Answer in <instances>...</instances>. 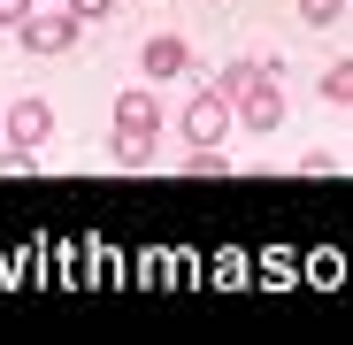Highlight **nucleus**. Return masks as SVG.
I'll list each match as a JSON object with an SVG mask.
<instances>
[{
	"label": "nucleus",
	"mask_w": 353,
	"mask_h": 345,
	"mask_svg": "<svg viewBox=\"0 0 353 345\" xmlns=\"http://www.w3.org/2000/svg\"><path fill=\"white\" fill-rule=\"evenodd\" d=\"M8 138H16V146H46V138H54V107H46V100H16V107H8Z\"/></svg>",
	"instance_id": "nucleus-5"
},
{
	"label": "nucleus",
	"mask_w": 353,
	"mask_h": 345,
	"mask_svg": "<svg viewBox=\"0 0 353 345\" xmlns=\"http://www.w3.org/2000/svg\"><path fill=\"white\" fill-rule=\"evenodd\" d=\"M16 39H23L31 54H70V46H77V16H39V8H31V16L16 23Z\"/></svg>",
	"instance_id": "nucleus-2"
},
{
	"label": "nucleus",
	"mask_w": 353,
	"mask_h": 345,
	"mask_svg": "<svg viewBox=\"0 0 353 345\" xmlns=\"http://www.w3.org/2000/svg\"><path fill=\"white\" fill-rule=\"evenodd\" d=\"M108 161H115V169H146V161H154V131H123V123H115Z\"/></svg>",
	"instance_id": "nucleus-8"
},
{
	"label": "nucleus",
	"mask_w": 353,
	"mask_h": 345,
	"mask_svg": "<svg viewBox=\"0 0 353 345\" xmlns=\"http://www.w3.org/2000/svg\"><path fill=\"white\" fill-rule=\"evenodd\" d=\"M108 8H115V0H70V16H77V23H92V16H108Z\"/></svg>",
	"instance_id": "nucleus-13"
},
{
	"label": "nucleus",
	"mask_w": 353,
	"mask_h": 345,
	"mask_svg": "<svg viewBox=\"0 0 353 345\" xmlns=\"http://www.w3.org/2000/svg\"><path fill=\"white\" fill-rule=\"evenodd\" d=\"M139 62H146V77L161 85V77H185V70H192V46L176 39V31H154V39H146V54H139Z\"/></svg>",
	"instance_id": "nucleus-4"
},
{
	"label": "nucleus",
	"mask_w": 353,
	"mask_h": 345,
	"mask_svg": "<svg viewBox=\"0 0 353 345\" xmlns=\"http://www.w3.org/2000/svg\"><path fill=\"white\" fill-rule=\"evenodd\" d=\"M176 131H185V146H223V131H230V100L208 85V92H192L185 100V115H176Z\"/></svg>",
	"instance_id": "nucleus-1"
},
{
	"label": "nucleus",
	"mask_w": 353,
	"mask_h": 345,
	"mask_svg": "<svg viewBox=\"0 0 353 345\" xmlns=\"http://www.w3.org/2000/svg\"><path fill=\"white\" fill-rule=\"evenodd\" d=\"M185 177H230V154L223 146H192L185 154Z\"/></svg>",
	"instance_id": "nucleus-9"
},
{
	"label": "nucleus",
	"mask_w": 353,
	"mask_h": 345,
	"mask_svg": "<svg viewBox=\"0 0 353 345\" xmlns=\"http://www.w3.org/2000/svg\"><path fill=\"white\" fill-rule=\"evenodd\" d=\"M338 16H345V0H300V23H315V31L338 23Z\"/></svg>",
	"instance_id": "nucleus-12"
},
{
	"label": "nucleus",
	"mask_w": 353,
	"mask_h": 345,
	"mask_svg": "<svg viewBox=\"0 0 353 345\" xmlns=\"http://www.w3.org/2000/svg\"><path fill=\"white\" fill-rule=\"evenodd\" d=\"M261 77H269V54H230V62L215 70V92H223V100H239V92L261 85Z\"/></svg>",
	"instance_id": "nucleus-6"
},
{
	"label": "nucleus",
	"mask_w": 353,
	"mask_h": 345,
	"mask_svg": "<svg viewBox=\"0 0 353 345\" xmlns=\"http://www.w3.org/2000/svg\"><path fill=\"white\" fill-rule=\"evenodd\" d=\"M323 100L353 107V62H330V70H323Z\"/></svg>",
	"instance_id": "nucleus-10"
},
{
	"label": "nucleus",
	"mask_w": 353,
	"mask_h": 345,
	"mask_svg": "<svg viewBox=\"0 0 353 345\" xmlns=\"http://www.w3.org/2000/svg\"><path fill=\"white\" fill-rule=\"evenodd\" d=\"M115 123H123V131H161V100L146 85H131L123 100H115Z\"/></svg>",
	"instance_id": "nucleus-7"
},
{
	"label": "nucleus",
	"mask_w": 353,
	"mask_h": 345,
	"mask_svg": "<svg viewBox=\"0 0 353 345\" xmlns=\"http://www.w3.org/2000/svg\"><path fill=\"white\" fill-rule=\"evenodd\" d=\"M31 169H39V154H31V146H16V138L0 146V177H31Z\"/></svg>",
	"instance_id": "nucleus-11"
},
{
	"label": "nucleus",
	"mask_w": 353,
	"mask_h": 345,
	"mask_svg": "<svg viewBox=\"0 0 353 345\" xmlns=\"http://www.w3.org/2000/svg\"><path fill=\"white\" fill-rule=\"evenodd\" d=\"M230 115H239L246 131H276V123H284V92H276L269 77H261V85H246L239 100H230Z\"/></svg>",
	"instance_id": "nucleus-3"
},
{
	"label": "nucleus",
	"mask_w": 353,
	"mask_h": 345,
	"mask_svg": "<svg viewBox=\"0 0 353 345\" xmlns=\"http://www.w3.org/2000/svg\"><path fill=\"white\" fill-rule=\"evenodd\" d=\"M31 16V0H0V23H23Z\"/></svg>",
	"instance_id": "nucleus-14"
}]
</instances>
